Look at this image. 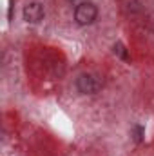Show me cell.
<instances>
[{
	"instance_id": "obj_2",
	"label": "cell",
	"mask_w": 154,
	"mask_h": 156,
	"mask_svg": "<svg viewBox=\"0 0 154 156\" xmlns=\"http://www.w3.org/2000/svg\"><path fill=\"white\" fill-rule=\"evenodd\" d=\"M102 89V82L96 75L83 73L76 78V91L80 94H96Z\"/></svg>"
},
{
	"instance_id": "obj_5",
	"label": "cell",
	"mask_w": 154,
	"mask_h": 156,
	"mask_svg": "<svg viewBox=\"0 0 154 156\" xmlns=\"http://www.w3.org/2000/svg\"><path fill=\"white\" fill-rule=\"evenodd\" d=\"M143 134H145V131H143V127L142 125H134L132 127V138H134V142H142L143 140Z\"/></svg>"
},
{
	"instance_id": "obj_6",
	"label": "cell",
	"mask_w": 154,
	"mask_h": 156,
	"mask_svg": "<svg viewBox=\"0 0 154 156\" xmlns=\"http://www.w3.org/2000/svg\"><path fill=\"white\" fill-rule=\"evenodd\" d=\"M75 2H76V5H78V4H82V2H83V0H75Z\"/></svg>"
},
{
	"instance_id": "obj_3",
	"label": "cell",
	"mask_w": 154,
	"mask_h": 156,
	"mask_svg": "<svg viewBox=\"0 0 154 156\" xmlns=\"http://www.w3.org/2000/svg\"><path fill=\"white\" fill-rule=\"evenodd\" d=\"M22 16L27 24H38L44 20L45 16V11H44V5L40 2H29L24 5V11H22Z\"/></svg>"
},
{
	"instance_id": "obj_4",
	"label": "cell",
	"mask_w": 154,
	"mask_h": 156,
	"mask_svg": "<svg viewBox=\"0 0 154 156\" xmlns=\"http://www.w3.org/2000/svg\"><path fill=\"white\" fill-rule=\"evenodd\" d=\"M113 51H114V55H118L121 60H127L129 58V55H127V49H125V45L121 44V42H118L113 45Z\"/></svg>"
},
{
	"instance_id": "obj_1",
	"label": "cell",
	"mask_w": 154,
	"mask_h": 156,
	"mask_svg": "<svg viewBox=\"0 0 154 156\" xmlns=\"http://www.w3.org/2000/svg\"><path fill=\"white\" fill-rule=\"evenodd\" d=\"M98 18V7L91 0H83L75 7V22L78 26H91Z\"/></svg>"
}]
</instances>
